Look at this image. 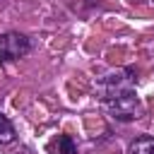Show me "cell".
Masks as SVG:
<instances>
[{
    "label": "cell",
    "instance_id": "cell-2",
    "mask_svg": "<svg viewBox=\"0 0 154 154\" xmlns=\"http://www.w3.org/2000/svg\"><path fill=\"white\" fill-rule=\"evenodd\" d=\"M29 51H31L29 36H24V34H19V31H7V34L0 36V60H2V63L19 60V58H24Z\"/></svg>",
    "mask_w": 154,
    "mask_h": 154
},
{
    "label": "cell",
    "instance_id": "cell-1",
    "mask_svg": "<svg viewBox=\"0 0 154 154\" xmlns=\"http://www.w3.org/2000/svg\"><path fill=\"white\" fill-rule=\"evenodd\" d=\"M101 101H103L106 111L111 113V118H116V120L130 123V120L142 118V103H140V99H137V94H135L132 87L101 94Z\"/></svg>",
    "mask_w": 154,
    "mask_h": 154
},
{
    "label": "cell",
    "instance_id": "cell-5",
    "mask_svg": "<svg viewBox=\"0 0 154 154\" xmlns=\"http://www.w3.org/2000/svg\"><path fill=\"white\" fill-rule=\"evenodd\" d=\"M14 140V125L12 120L0 111V144H10Z\"/></svg>",
    "mask_w": 154,
    "mask_h": 154
},
{
    "label": "cell",
    "instance_id": "cell-4",
    "mask_svg": "<svg viewBox=\"0 0 154 154\" xmlns=\"http://www.w3.org/2000/svg\"><path fill=\"white\" fill-rule=\"evenodd\" d=\"M130 154H154V137L142 135V137L132 140V144H130Z\"/></svg>",
    "mask_w": 154,
    "mask_h": 154
},
{
    "label": "cell",
    "instance_id": "cell-3",
    "mask_svg": "<svg viewBox=\"0 0 154 154\" xmlns=\"http://www.w3.org/2000/svg\"><path fill=\"white\" fill-rule=\"evenodd\" d=\"M48 152L51 154H77V144L70 135H55L48 142Z\"/></svg>",
    "mask_w": 154,
    "mask_h": 154
}]
</instances>
